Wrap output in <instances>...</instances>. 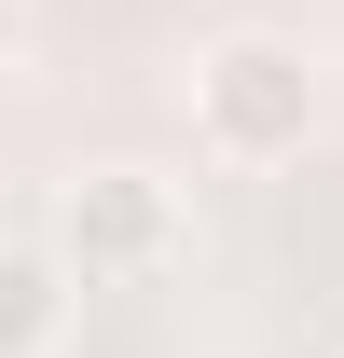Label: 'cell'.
I'll list each match as a JSON object with an SVG mask.
<instances>
[{"instance_id": "cell-1", "label": "cell", "mask_w": 344, "mask_h": 358, "mask_svg": "<svg viewBox=\"0 0 344 358\" xmlns=\"http://www.w3.org/2000/svg\"><path fill=\"white\" fill-rule=\"evenodd\" d=\"M179 110H193V152H207V166H303L317 124H331V69H317L289 28H220V42L193 55Z\"/></svg>"}, {"instance_id": "cell-2", "label": "cell", "mask_w": 344, "mask_h": 358, "mask_svg": "<svg viewBox=\"0 0 344 358\" xmlns=\"http://www.w3.org/2000/svg\"><path fill=\"white\" fill-rule=\"evenodd\" d=\"M55 262L83 275V289H152V275H179V248H193V207H179L166 166H83L55 179Z\"/></svg>"}, {"instance_id": "cell-3", "label": "cell", "mask_w": 344, "mask_h": 358, "mask_svg": "<svg viewBox=\"0 0 344 358\" xmlns=\"http://www.w3.org/2000/svg\"><path fill=\"white\" fill-rule=\"evenodd\" d=\"M83 317V275L55 262L42 234H0V358H55Z\"/></svg>"}, {"instance_id": "cell-4", "label": "cell", "mask_w": 344, "mask_h": 358, "mask_svg": "<svg viewBox=\"0 0 344 358\" xmlns=\"http://www.w3.org/2000/svg\"><path fill=\"white\" fill-rule=\"evenodd\" d=\"M14 28H28V0H0V55H14Z\"/></svg>"}]
</instances>
